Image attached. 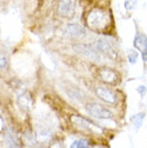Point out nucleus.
<instances>
[{
    "instance_id": "obj_8",
    "label": "nucleus",
    "mask_w": 147,
    "mask_h": 148,
    "mask_svg": "<svg viewBox=\"0 0 147 148\" xmlns=\"http://www.w3.org/2000/svg\"><path fill=\"white\" fill-rule=\"evenodd\" d=\"M97 48L101 51L103 54H105L106 56L111 57V58H115L116 57V53L114 52V49L112 47V45L104 40H100L97 42Z\"/></svg>"
},
{
    "instance_id": "obj_2",
    "label": "nucleus",
    "mask_w": 147,
    "mask_h": 148,
    "mask_svg": "<svg viewBox=\"0 0 147 148\" xmlns=\"http://www.w3.org/2000/svg\"><path fill=\"white\" fill-rule=\"evenodd\" d=\"M71 122L76 127L77 129L83 130L85 132H89V133L95 134H101L103 132L102 130L100 129L98 126H96L95 123H92L91 121L83 118L81 116H77V115L71 116Z\"/></svg>"
},
{
    "instance_id": "obj_14",
    "label": "nucleus",
    "mask_w": 147,
    "mask_h": 148,
    "mask_svg": "<svg viewBox=\"0 0 147 148\" xmlns=\"http://www.w3.org/2000/svg\"><path fill=\"white\" fill-rule=\"evenodd\" d=\"M144 116H145V114H144V113H140L139 115H136L135 120H134V127H135L136 129H139V128L141 127L142 122H143Z\"/></svg>"
},
{
    "instance_id": "obj_4",
    "label": "nucleus",
    "mask_w": 147,
    "mask_h": 148,
    "mask_svg": "<svg viewBox=\"0 0 147 148\" xmlns=\"http://www.w3.org/2000/svg\"><path fill=\"white\" fill-rule=\"evenodd\" d=\"M97 74H98V77L105 84L116 85L119 82L118 73L113 69H110V68H100Z\"/></svg>"
},
{
    "instance_id": "obj_9",
    "label": "nucleus",
    "mask_w": 147,
    "mask_h": 148,
    "mask_svg": "<svg viewBox=\"0 0 147 148\" xmlns=\"http://www.w3.org/2000/svg\"><path fill=\"white\" fill-rule=\"evenodd\" d=\"M134 47L141 53L147 52V37L144 34H137L134 38Z\"/></svg>"
},
{
    "instance_id": "obj_16",
    "label": "nucleus",
    "mask_w": 147,
    "mask_h": 148,
    "mask_svg": "<svg viewBox=\"0 0 147 148\" xmlns=\"http://www.w3.org/2000/svg\"><path fill=\"white\" fill-rule=\"evenodd\" d=\"M136 1L135 0H128L125 2V8L127 10H132L133 8H135Z\"/></svg>"
},
{
    "instance_id": "obj_17",
    "label": "nucleus",
    "mask_w": 147,
    "mask_h": 148,
    "mask_svg": "<svg viewBox=\"0 0 147 148\" xmlns=\"http://www.w3.org/2000/svg\"><path fill=\"white\" fill-rule=\"evenodd\" d=\"M7 58L5 57H0V69H3L7 67Z\"/></svg>"
},
{
    "instance_id": "obj_18",
    "label": "nucleus",
    "mask_w": 147,
    "mask_h": 148,
    "mask_svg": "<svg viewBox=\"0 0 147 148\" xmlns=\"http://www.w3.org/2000/svg\"><path fill=\"white\" fill-rule=\"evenodd\" d=\"M137 91H141V95L143 96L144 92H145V87H144V86H141V87H139V88H137Z\"/></svg>"
},
{
    "instance_id": "obj_7",
    "label": "nucleus",
    "mask_w": 147,
    "mask_h": 148,
    "mask_svg": "<svg viewBox=\"0 0 147 148\" xmlns=\"http://www.w3.org/2000/svg\"><path fill=\"white\" fill-rule=\"evenodd\" d=\"M74 49L76 51V53L85 56V57H87V58H90V59H96V58H98L96 51L91 46H89V45H84V44L75 45Z\"/></svg>"
},
{
    "instance_id": "obj_3",
    "label": "nucleus",
    "mask_w": 147,
    "mask_h": 148,
    "mask_svg": "<svg viewBox=\"0 0 147 148\" xmlns=\"http://www.w3.org/2000/svg\"><path fill=\"white\" fill-rule=\"evenodd\" d=\"M86 110L95 118L109 119L113 117V114L107 108H105L104 106L98 103H88L86 105Z\"/></svg>"
},
{
    "instance_id": "obj_15",
    "label": "nucleus",
    "mask_w": 147,
    "mask_h": 148,
    "mask_svg": "<svg viewBox=\"0 0 147 148\" xmlns=\"http://www.w3.org/2000/svg\"><path fill=\"white\" fill-rule=\"evenodd\" d=\"M128 58H129V61H130V63H135L136 58H137V53H136L135 51L131 49V51L129 52Z\"/></svg>"
},
{
    "instance_id": "obj_11",
    "label": "nucleus",
    "mask_w": 147,
    "mask_h": 148,
    "mask_svg": "<svg viewBox=\"0 0 147 148\" xmlns=\"http://www.w3.org/2000/svg\"><path fill=\"white\" fill-rule=\"evenodd\" d=\"M84 28L76 24H71L67 27V34H69V36L71 37H81V36H84Z\"/></svg>"
},
{
    "instance_id": "obj_12",
    "label": "nucleus",
    "mask_w": 147,
    "mask_h": 148,
    "mask_svg": "<svg viewBox=\"0 0 147 148\" xmlns=\"http://www.w3.org/2000/svg\"><path fill=\"white\" fill-rule=\"evenodd\" d=\"M71 147L72 148H87V147H89V142L85 141V140H78V141H75L74 143H72Z\"/></svg>"
},
{
    "instance_id": "obj_6",
    "label": "nucleus",
    "mask_w": 147,
    "mask_h": 148,
    "mask_svg": "<svg viewBox=\"0 0 147 148\" xmlns=\"http://www.w3.org/2000/svg\"><path fill=\"white\" fill-rule=\"evenodd\" d=\"M95 92H96V96L98 98H100L101 100L106 102V103L114 104L116 102V95L111 89L106 88V87L99 86V87H97L95 89Z\"/></svg>"
},
{
    "instance_id": "obj_13",
    "label": "nucleus",
    "mask_w": 147,
    "mask_h": 148,
    "mask_svg": "<svg viewBox=\"0 0 147 148\" xmlns=\"http://www.w3.org/2000/svg\"><path fill=\"white\" fill-rule=\"evenodd\" d=\"M5 142H7V144L9 145V146H11V147L19 146V145H17V142L15 140V137L13 136L10 132H7V134H5Z\"/></svg>"
},
{
    "instance_id": "obj_5",
    "label": "nucleus",
    "mask_w": 147,
    "mask_h": 148,
    "mask_svg": "<svg viewBox=\"0 0 147 148\" xmlns=\"http://www.w3.org/2000/svg\"><path fill=\"white\" fill-rule=\"evenodd\" d=\"M75 11V0H60L58 3L59 14L63 17H72Z\"/></svg>"
},
{
    "instance_id": "obj_1",
    "label": "nucleus",
    "mask_w": 147,
    "mask_h": 148,
    "mask_svg": "<svg viewBox=\"0 0 147 148\" xmlns=\"http://www.w3.org/2000/svg\"><path fill=\"white\" fill-rule=\"evenodd\" d=\"M87 25L91 30L102 32L110 25V18L106 13L101 9H93L87 16Z\"/></svg>"
},
{
    "instance_id": "obj_19",
    "label": "nucleus",
    "mask_w": 147,
    "mask_h": 148,
    "mask_svg": "<svg viewBox=\"0 0 147 148\" xmlns=\"http://www.w3.org/2000/svg\"><path fill=\"white\" fill-rule=\"evenodd\" d=\"M142 57H143L144 61H145V62H147V52L142 53Z\"/></svg>"
},
{
    "instance_id": "obj_10",
    "label": "nucleus",
    "mask_w": 147,
    "mask_h": 148,
    "mask_svg": "<svg viewBox=\"0 0 147 148\" xmlns=\"http://www.w3.org/2000/svg\"><path fill=\"white\" fill-rule=\"evenodd\" d=\"M17 104H19V106L24 112H28L30 110V108H31V99H30V96L27 92L19 95V99H17Z\"/></svg>"
}]
</instances>
